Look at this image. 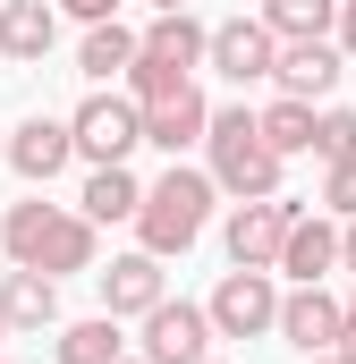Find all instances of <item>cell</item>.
I'll return each instance as SVG.
<instances>
[{"instance_id": "obj_1", "label": "cell", "mask_w": 356, "mask_h": 364, "mask_svg": "<svg viewBox=\"0 0 356 364\" xmlns=\"http://www.w3.org/2000/svg\"><path fill=\"white\" fill-rule=\"evenodd\" d=\"M212 195H221V178L212 170H187V161H170L162 178L145 186V212H136V246L145 255H187L195 237H204V220H212Z\"/></svg>"}, {"instance_id": "obj_2", "label": "cell", "mask_w": 356, "mask_h": 364, "mask_svg": "<svg viewBox=\"0 0 356 364\" xmlns=\"http://www.w3.org/2000/svg\"><path fill=\"white\" fill-rule=\"evenodd\" d=\"M204 153H212V178H221V195H238V203H263V195H280V170H288V161L263 144V127H255V110H246V102L212 110Z\"/></svg>"}, {"instance_id": "obj_3", "label": "cell", "mask_w": 356, "mask_h": 364, "mask_svg": "<svg viewBox=\"0 0 356 364\" xmlns=\"http://www.w3.org/2000/svg\"><path fill=\"white\" fill-rule=\"evenodd\" d=\"M68 127H77V161L110 170V161H127V153L145 144V102H136V93H85V102L68 110Z\"/></svg>"}, {"instance_id": "obj_4", "label": "cell", "mask_w": 356, "mask_h": 364, "mask_svg": "<svg viewBox=\"0 0 356 364\" xmlns=\"http://www.w3.org/2000/svg\"><path fill=\"white\" fill-rule=\"evenodd\" d=\"M305 220V203H288V195H263V203H229V263L238 272H280V246H288V229Z\"/></svg>"}, {"instance_id": "obj_5", "label": "cell", "mask_w": 356, "mask_h": 364, "mask_svg": "<svg viewBox=\"0 0 356 364\" xmlns=\"http://www.w3.org/2000/svg\"><path fill=\"white\" fill-rule=\"evenodd\" d=\"M212 331L221 339H271L280 331V288H271V272H238L229 263V279L212 288Z\"/></svg>"}, {"instance_id": "obj_6", "label": "cell", "mask_w": 356, "mask_h": 364, "mask_svg": "<svg viewBox=\"0 0 356 364\" xmlns=\"http://www.w3.org/2000/svg\"><path fill=\"white\" fill-rule=\"evenodd\" d=\"M212 305H187V296H162L145 314V364H204L212 356Z\"/></svg>"}, {"instance_id": "obj_7", "label": "cell", "mask_w": 356, "mask_h": 364, "mask_svg": "<svg viewBox=\"0 0 356 364\" xmlns=\"http://www.w3.org/2000/svg\"><path fill=\"white\" fill-rule=\"evenodd\" d=\"M280 339H288L297 356H331V348L348 339V305H340L331 288H288V296H280Z\"/></svg>"}, {"instance_id": "obj_8", "label": "cell", "mask_w": 356, "mask_h": 364, "mask_svg": "<svg viewBox=\"0 0 356 364\" xmlns=\"http://www.w3.org/2000/svg\"><path fill=\"white\" fill-rule=\"evenodd\" d=\"M68 161H77V127H68V119H43V110H34V119L9 127V170L26 186H51Z\"/></svg>"}, {"instance_id": "obj_9", "label": "cell", "mask_w": 356, "mask_h": 364, "mask_svg": "<svg viewBox=\"0 0 356 364\" xmlns=\"http://www.w3.org/2000/svg\"><path fill=\"white\" fill-rule=\"evenodd\" d=\"M212 68H221L229 85H271V68H280V34H271L263 17H229V26H212Z\"/></svg>"}, {"instance_id": "obj_10", "label": "cell", "mask_w": 356, "mask_h": 364, "mask_svg": "<svg viewBox=\"0 0 356 364\" xmlns=\"http://www.w3.org/2000/svg\"><path fill=\"white\" fill-rule=\"evenodd\" d=\"M93 279H102V314H119V322H127V314L145 322V314L170 296L162 255H145V246H136V255H110V272H93Z\"/></svg>"}, {"instance_id": "obj_11", "label": "cell", "mask_w": 356, "mask_h": 364, "mask_svg": "<svg viewBox=\"0 0 356 364\" xmlns=\"http://www.w3.org/2000/svg\"><path fill=\"white\" fill-rule=\"evenodd\" d=\"M340 68H348V51L323 34V43H280V68H271V85L297 93V102H323V93L340 85Z\"/></svg>"}, {"instance_id": "obj_12", "label": "cell", "mask_w": 356, "mask_h": 364, "mask_svg": "<svg viewBox=\"0 0 356 364\" xmlns=\"http://www.w3.org/2000/svg\"><path fill=\"white\" fill-rule=\"evenodd\" d=\"M340 263H348V246H340V220H297V229H288V246H280V272L297 279V288H323Z\"/></svg>"}, {"instance_id": "obj_13", "label": "cell", "mask_w": 356, "mask_h": 364, "mask_svg": "<svg viewBox=\"0 0 356 364\" xmlns=\"http://www.w3.org/2000/svg\"><path fill=\"white\" fill-rule=\"evenodd\" d=\"M204 136H212V102H204L195 85L145 110V144H153V153H170V161L187 153V144H204Z\"/></svg>"}, {"instance_id": "obj_14", "label": "cell", "mask_w": 356, "mask_h": 364, "mask_svg": "<svg viewBox=\"0 0 356 364\" xmlns=\"http://www.w3.org/2000/svg\"><path fill=\"white\" fill-rule=\"evenodd\" d=\"M51 43H60V9H51V0H0V60L43 68Z\"/></svg>"}, {"instance_id": "obj_15", "label": "cell", "mask_w": 356, "mask_h": 364, "mask_svg": "<svg viewBox=\"0 0 356 364\" xmlns=\"http://www.w3.org/2000/svg\"><path fill=\"white\" fill-rule=\"evenodd\" d=\"M145 51H153V60H170V68H187V77H195V68H212V26H204L195 9H162V17L145 26Z\"/></svg>"}, {"instance_id": "obj_16", "label": "cell", "mask_w": 356, "mask_h": 364, "mask_svg": "<svg viewBox=\"0 0 356 364\" xmlns=\"http://www.w3.org/2000/svg\"><path fill=\"white\" fill-rule=\"evenodd\" d=\"M34 272L68 279V272H93V220L85 212H51L43 237H34Z\"/></svg>"}, {"instance_id": "obj_17", "label": "cell", "mask_w": 356, "mask_h": 364, "mask_svg": "<svg viewBox=\"0 0 356 364\" xmlns=\"http://www.w3.org/2000/svg\"><path fill=\"white\" fill-rule=\"evenodd\" d=\"M0 305H9V331H51L60 322V279L34 272V263H17V272L0 279Z\"/></svg>"}, {"instance_id": "obj_18", "label": "cell", "mask_w": 356, "mask_h": 364, "mask_svg": "<svg viewBox=\"0 0 356 364\" xmlns=\"http://www.w3.org/2000/svg\"><path fill=\"white\" fill-rule=\"evenodd\" d=\"M136 60H145V34H127L119 17H110V26H85V43H77V68H85L93 85H119Z\"/></svg>"}, {"instance_id": "obj_19", "label": "cell", "mask_w": 356, "mask_h": 364, "mask_svg": "<svg viewBox=\"0 0 356 364\" xmlns=\"http://www.w3.org/2000/svg\"><path fill=\"white\" fill-rule=\"evenodd\" d=\"M77 203H85V220H93V229H110V220H136V212H145V178H136L127 161H110V170H93V178H85V195H77Z\"/></svg>"}, {"instance_id": "obj_20", "label": "cell", "mask_w": 356, "mask_h": 364, "mask_svg": "<svg viewBox=\"0 0 356 364\" xmlns=\"http://www.w3.org/2000/svg\"><path fill=\"white\" fill-rule=\"evenodd\" d=\"M314 102H297V93H271L263 110H255V127H263V144L280 153V161H297V153H314Z\"/></svg>"}, {"instance_id": "obj_21", "label": "cell", "mask_w": 356, "mask_h": 364, "mask_svg": "<svg viewBox=\"0 0 356 364\" xmlns=\"http://www.w3.org/2000/svg\"><path fill=\"white\" fill-rule=\"evenodd\" d=\"M263 26L280 43H323L340 34V0H263Z\"/></svg>"}, {"instance_id": "obj_22", "label": "cell", "mask_w": 356, "mask_h": 364, "mask_svg": "<svg viewBox=\"0 0 356 364\" xmlns=\"http://www.w3.org/2000/svg\"><path fill=\"white\" fill-rule=\"evenodd\" d=\"M127 339H119V314H93V322H68L60 331V364H119Z\"/></svg>"}, {"instance_id": "obj_23", "label": "cell", "mask_w": 356, "mask_h": 364, "mask_svg": "<svg viewBox=\"0 0 356 364\" xmlns=\"http://www.w3.org/2000/svg\"><path fill=\"white\" fill-rule=\"evenodd\" d=\"M187 85H195V77H187V68H170V60H153V51L127 68V93H136L145 110H153V102H170V93H187Z\"/></svg>"}, {"instance_id": "obj_24", "label": "cell", "mask_w": 356, "mask_h": 364, "mask_svg": "<svg viewBox=\"0 0 356 364\" xmlns=\"http://www.w3.org/2000/svg\"><path fill=\"white\" fill-rule=\"evenodd\" d=\"M51 212H60V203H43V195H34V203H9V263H34V237H43Z\"/></svg>"}, {"instance_id": "obj_25", "label": "cell", "mask_w": 356, "mask_h": 364, "mask_svg": "<svg viewBox=\"0 0 356 364\" xmlns=\"http://www.w3.org/2000/svg\"><path fill=\"white\" fill-rule=\"evenodd\" d=\"M314 153H323V170L331 161H356V110H323L314 119Z\"/></svg>"}, {"instance_id": "obj_26", "label": "cell", "mask_w": 356, "mask_h": 364, "mask_svg": "<svg viewBox=\"0 0 356 364\" xmlns=\"http://www.w3.org/2000/svg\"><path fill=\"white\" fill-rule=\"evenodd\" d=\"M323 212L331 220H356V161H331L323 170Z\"/></svg>"}, {"instance_id": "obj_27", "label": "cell", "mask_w": 356, "mask_h": 364, "mask_svg": "<svg viewBox=\"0 0 356 364\" xmlns=\"http://www.w3.org/2000/svg\"><path fill=\"white\" fill-rule=\"evenodd\" d=\"M60 9H68L77 26H110V17H119V0H60Z\"/></svg>"}, {"instance_id": "obj_28", "label": "cell", "mask_w": 356, "mask_h": 364, "mask_svg": "<svg viewBox=\"0 0 356 364\" xmlns=\"http://www.w3.org/2000/svg\"><path fill=\"white\" fill-rule=\"evenodd\" d=\"M331 43H340V51L356 60V0H340V34H331Z\"/></svg>"}, {"instance_id": "obj_29", "label": "cell", "mask_w": 356, "mask_h": 364, "mask_svg": "<svg viewBox=\"0 0 356 364\" xmlns=\"http://www.w3.org/2000/svg\"><path fill=\"white\" fill-rule=\"evenodd\" d=\"M340 246H348V272H356V220H340Z\"/></svg>"}, {"instance_id": "obj_30", "label": "cell", "mask_w": 356, "mask_h": 364, "mask_svg": "<svg viewBox=\"0 0 356 364\" xmlns=\"http://www.w3.org/2000/svg\"><path fill=\"white\" fill-rule=\"evenodd\" d=\"M305 364H356V356H348V348H331V356H305Z\"/></svg>"}, {"instance_id": "obj_31", "label": "cell", "mask_w": 356, "mask_h": 364, "mask_svg": "<svg viewBox=\"0 0 356 364\" xmlns=\"http://www.w3.org/2000/svg\"><path fill=\"white\" fill-rule=\"evenodd\" d=\"M0 255H9V212H0Z\"/></svg>"}, {"instance_id": "obj_32", "label": "cell", "mask_w": 356, "mask_h": 364, "mask_svg": "<svg viewBox=\"0 0 356 364\" xmlns=\"http://www.w3.org/2000/svg\"><path fill=\"white\" fill-rule=\"evenodd\" d=\"M162 9H187V0H153V17H162Z\"/></svg>"}, {"instance_id": "obj_33", "label": "cell", "mask_w": 356, "mask_h": 364, "mask_svg": "<svg viewBox=\"0 0 356 364\" xmlns=\"http://www.w3.org/2000/svg\"><path fill=\"white\" fill-rule=\"evenodd\" d=\"M340 348H348V356H356V322H348V339H340Z\"/></svg>"}, {"instance_id": "obj_34", "label": "cell", "mask_w": 356, "mask_h": 364, "mask_svg": "<svg viewBox=\"0 0 356 364\" xmlns=\"http://www.w3.org/2000/svg\"><path fill=\"white\" fill-rule=\"evenodd\" d=\"M0 161H9V127H0Z\"/></svg>"}, {"instance_id": "obj_35", "label": "cell", "mask_w": 356, "mask_h": 364, "mask_svg": "<svg viewBox=\"0 0 356 364\" xmlns=\"http://www.w3.org/2000/svg\"><path fill=\"white\" fill-rule=\"evenodd\" d=\"M0 339H9V305H0Z\"/></svg>"}, {"instance_id": "obj_36", "label": "cell", "mask_w": 356, "mask_h": 364, "mask_svg": "<svg viewBox=\"0 0 356 364\" xmlns=\"http://www.w3.org/2000/svg\"><path fill=\"white\" fill-rule=\"evenodd\" d=\"M348 322H356V288H348Z\"/></svg>"}, {"instance_id": "obj_37", "label": "cell", "mask_w": 356, "mask_h": 364, "mask_svg": "<svg viewBox=\"0 0 356 364\" xmlns=\"http://www.w3.org/2000/svg\"><path fill=\"white\" fill-rule=\"evenodd\" d=\"M119 364H145V356H119Z\"/></svg>"}, {"instance_id": "obj_38", "label": "cell", "mask_w": 356, "mask_h": 364, "mask_svg": "<svg viewBox=\"0 0 356 364\" xmlns=\"http://www.w3.org/2000/svg\"><path fill=\"white\" fill-rule=\"evenodd\" d=\"M204 364H221V356H204Z\"/></svg>"}, {"instance_id": "obj_39", "label": "cell", "mask_w": 356, "mask_h": 364, "mask_svg": "<svg viewBox=\"0 0 356 364\" xmlns=\"http://www.w3.org/2000/svg\"><path fill=\"white\" fill-rule=\"evenodd\" d=\"M0 364H9V356H0Z\"/></svg>"}]
</instances>
